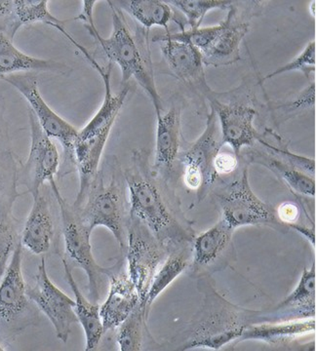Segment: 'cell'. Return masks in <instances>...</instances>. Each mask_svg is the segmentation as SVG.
I'll return each instance as SVG.
<instances>
[{
    "instance_id": "13",
    "label": "cell",
    "mask_w": 316,
    "mask_h": 351,
    "mask_svg": "<svg viewBox=\"0 0 316 351\" xmlns=\"http://www.w3.org/2000/svg\"><path fill=\"white\" fill-rule=\"evenodd\" d=\"M31 126V149L25 162L24 175L25 184L32 197L40 193V188L46 182H55L59 169L60 156L52 138L46 135L39 125L36 115L29 108Z\"/></svg>"
},
{
    "instance_id": "3",
    "label": "cell",
    "mask_w": 316,
    "mask_h": 351,
    "mask_svg": "<svg viewBox=\"0 0 316 351\" xmlns=\"http://www.w3.org/2000/svg\"><path fill=\"white\" fill-rule=\"evenodd\" d=\"M96 1H83L80 19L87 23L86 27L90 34L95 38L108 59L121 69L122 82L126 84L131 78H134L139 83L151 99L158 117L163 112L162 101L156 89L151 69L147 66L144 54L129 31L123 14L112 1H108L112 8V32L110 38H101L93 22V7Z\"/></svg>"
},
{
    "instance_id": "33",
    "label": "cell",
    "mask_w": 316,
    "mask_h": 351,
    "mask_svg": "<svg viewBox=\"0 0 316 351\" xmlns=\"http://www.w3.org/2000/svg\"><path fill=\"white\" fill-rule=\"evenodd\" d=\"M239 167V156L230 152H221L215 156L213 161V168L217 177L225 176L234 172Z\"/></svg>"
},
{
    "instance_id": "34",
    "label": "cell",
    "mask_w": 316,
    "mask_h": 351,
    "mask_svg": "<svg viewBox=\"0 0 316 351\" xmlns=\"http://www.w3.org/2000/svg\"><path fill=\"white\" fill-rule=\"evenodd\" d=\"M276 216L283 225L290 228V226L297 225V221L300 217V210L294 203L285 202L278 207Z\"/></svg>"
},
{
    "instance_id": "24",
    "label": "cell",
    "mask_w": 316,
    "mask_h": 351,
    "mask_svg": "<svg viewBox=\"0 0 316 351\" xmlns=\"http://www.w3.org/2000/svg\"><path fill=\"white\" fill-rule=\"evenodd\" d=\"M43 23L59 29L66 38L73 43L75 39L64 31V21L57 19L49 12L47 0H14V10L10 18L7 19L5 34L11 39L22 25Z\"/></svg>"
},
{
    "instance_id": "17",
    "label": "cell",
    "mask_w": 316,
    "mask_h": 351,
    "mask_svg": "<svg viewBox=\"0 0 316 351\" xmlns=\"http://www.w3.org/2000/svg\"><path fill=\"white\" fill-rule=\"evenodd\" d=\"M110 292L107 300L100 306V316L104 332L112 331L141 302L140 295L127 272H115L110 269Z\"/></svg>"
},
{
    "instance_id": "10",
    "label": "cell",
    "mask_w": 316,
    "mask_h": 351,
    "mask_svg": "<svg viewBox=\"0 0 316 351\" xmlns=\"http://www.w3.org/2000/svg\"><path fill=\"white\" fill-rule=\"evenodd\" d=\"M0 80L12 85L24 96L29 105V110L36 115L39 125L51 138L61 143L64 154L71 159L78 130L70 122L60 117L46 103L38 88V76L34 73H14L1 76Z\"/></svg>"
},
{
    "instance_id": "26",
    "label": "cell",
    "mask_w": 316,
    "mask_h": 351,
    "mask_svg": "<svg viewBox=\"0 0 316 351\" xmlns=\"http://www.w3.org/2000/svg\"><path fill=\"white\" fill-rule=\"evenodd\" d=\"M251 162L266 166L271 172L280 177L293 191L297 195L315 197V181L313 177L292 167L291 165L278 159V157L269 156L264 152H252Z\"/></svg>"
},
{
    "instance_id": "18",
    "label": "cell",
    "mask_w": 316,
    "mask_h": 351,
    "mask_svg": "<svg viewBox=\"0 0 316 351\" xmlns=\"http://www.w3.org/2000/svg\"><path fill=\"white\" fill-rule=\"evenodd\" d=\"M23 245H16L10 262L0 283V319L12 322L25 313L29 306L27 285L22 272Z\"/></svg>"
},
{
    "instance_id": "22",
    "label": "cell",
    "mask_w": 316,
    "mask_h": 351,
    "mask_svg": "<svg viewBox=\"0 0 316 351\" xmlns=\"http://www.w3.org/2000/svg\"><path fill=\"white\" fill-rule=\"evenodd\" d=\"M62 261H63L66 282L71 286V291L75 294L76 317H77L78 323L82 324L85 339H86L85 350H96L97 346L100 343L101 337L105 334L100 316V306L94 302H89L84 297L73 278L71 265H69L64 258Z\"/></svg>"
},
{
    "instance_id": "27",
    "label": "cell",
    "mask_w": 316,
    "mask_h": 351,
    "mask_svg": "<svg viewBox=\"0 0 316 351\" xmlns=\"http://www.w3.org/2000/svg\"><path fill=\"white\" fill-rule=\"evenodd\" d=\"M121 11H125L140 23L145 29L154 25L167 29L168 23L173 20V10L169 4L160 0H123L114 2Z\"/></svg>"
},
{
    "instance_id": "12",
    "label": "cell",
    "mask_w": 316,
    "mask_h": 351,
    "mask_svg": "<svg viewBox=\"0 0 316 351\" xmlns=\"http://www.w3.org/2000/svg\"><path fill=\"white\" fill-rule=\"evenodd\" d=\"M207 97L220 124L223 145H230L239 157L241 149L252 147L259 138L254 127L256 110L242 101H221L218 97L212 96L211 92Z\"/></svg>"
},
{
    "instance_id": "20",
    "label": "cell",
    "mask_w": 316,
    "mask_h": 351,
    "mask_svg": "<svg viewBox=\"0 0 316 351\" xmlns=\"http://www.w3.org/2000/svg\"><path fill=\"white\" fill-rule=\"evenodd\" d=\"M54 237V223L50 204L45 196H34V204L25 221L21 244L34 255H42L49 250Z\"/></svg>"
},
{
    "instance_id": "6",
    "label": "cell",
    "mask_w": 316,
    "mask_h": 351,
    "mask_svg": "<svg viewBox=\"0 0 316 351\" xmlns=\"http://www.w3.org/2000/svg\"><path fill=\"white\" fill-rule=\"evenodd\" d=\"M215 200L220 207L221 219L232 230L246 226H267L279 232L289 228L279 221L274 208L253 193L247 168L241 171L239 178L216 193Z\"/></svg>"
},
{
    "instance_id": "2",
    "label": "cell",
    "mask_w": 316,
    "mask_h": 351,
    "mask_svg": "<svg viewBox=\"0 0 316 351\" xmlns=\"http://www.w3.org/2000/svg\"><path fill=\"white\" fill-rule=\"evenodd\" d=\"M90 64L98 71L103 78L105 96L96 114L82 130H78L77 137L73 145L71 160L75 162L77 168L80 182V191L73 205L75 209L82 206L90 184L98 173L101 154L110 137V131L130 90L129 86H125L119 93H112L110 85L112 64L108 66L110 68H108L107 71H105L94 59L90 61Z\"/></svg>"
},
{
    "instance_id": "5",
    "label": "cell",
    "mask_w": 316,
    "mask_h": 351,
    "mask_svg": "<svg viewBox=\"0 0 316 351\" xmlns=\"http://www.w3.org/2000/svg\"><path fill=\"white\" fill-rule=\"evenodd\" d=\"M234 7L230 9L227 20L218 25L186 29L178 34H167L163 38L182 41L195 46L202 54L206 66H230L241 61V44L250 29L247 22L234 21Z\"/></svg>"
},
{
    "instance_id": "35",
    "label": "cell",
    "mask_w": 316,
    "mask_h": 351,
    "mask_svg": "<svg viewBox=\"0 0 316 351\" xmlns=\"http://www.w3.org/2000/svg\"><path fill=\"white\" fill-rule=\"evenodd\" d=\"M14 0H0V19H8L12 15Z\"/></svg>"
},
{
    "instance_id": "19",
    "label": "cell",
    "mask_w": 316,
    "mask_h": 351,
    "mask_svg": "<svg viewBox=\"0 0 316 351\" xmlns=\"http://www.w3.org/2000/svg\"><path fill=\"white\" fill-rule=\"evenodd\" d=\"M156 163L158 172L168 174L174 167L181 145V107L174 105L156 117Z\"/></svg>"
},
{
    "instance_id": "21",
    "label": "cell",
    "mask_w": 316,
    "mask_h": 351,
    "mask_svg": "<svg viewBox=\"0 0 316 351\" xmlns=\"http://www.w3.org/2000/svg\"><path fill=\"white\" fill-rule=\"evenodd\" d=\"M68 69L69 66L54 60L38 59L25 54L14 45L12 39L0 29V77L32 71L66 73Z\"/></svg>"
},
{
    "instance_id": "16",
    "label": "cell",
    "mask_w": 316,
    "mask_h": 351,
    "mask_svg": "<svg viewBox=\"0 0 316 351\" xmlns=\"http://www.w3.org/2000/svg\"><path fill=\"white\" fill-rule=\"evenodd\" d=\"M152 41L160 43L163 58L178 80L202 90L206 95L211 92L205 80L202 54L195 46L163 36L154 38Z\"/></svg>"
},
{
    "instance_id": "31",
    "label": "cell",
    "mask_w": 316,
    "mask_h": 351,
    "mask_svg": "<svg viewBox=\"0 0 316 351\" xmlns=\"http://www.w3.org/2000/svg\"><path fill=\"white\" fill-rule=\"evenodd\" d=\"M315 41H311L299 56L295 58L290 63L280 66L269 75L265 76L263 80H269L274 76L294 71H302L306 77H308L311 73L315 71Z\"/></svg>"
},
{
    "instance_id": "11",
    "label": "cell",
    "mask_w": 316,
    "mask_h": 351,
    "mask_svg": "<svg viewBox=\"0 0 316 351\" xmlns=\"http://www.w3.org/2000/svg\"><path fill=\"white\" fill-rule=\"evenodd\" d=\"M27 294L50 320L57 338L66 343L70 338L71 326L78 323L75 313V302L51 281L45 257L41 258L36 282L32 287L27 288Z\"/></svg>"
},
{
    "instance_id": "8",
    "label": "cell",
    "mask_w": 316,
    "mask_h": 351,
    "mask_svg": "<svg viewBox=\"0 0 316 351\" xmlns=\"http://www.w3.org/2000/svg\"><path fill=\"white\" fill-rule=\"evenodd\" d=\"M127 263L131 280L140 295L141 302L146 300L152 278L169 254L146 226L130 217L127 230Z\"/></svg>"
},
{
    "instance_id": "15",
    "label": "cell",
    "mask_w": 316,
    "mask_h": 351,
    "mask_svg": "<svg viewBox=\"0 0 316 351\" xmlns=\"http://www.w3.org/2000/svg\"><path fill=\"white\" fill-rule=\"evenodd\" d=\"M243 317L228 302H223L220 311H214L197 325L183 350H221L230 341L241 339L248 326Z\"/></svg>"
},
{
    "instance_id": "30",
    "label": "cell",
    "mask_w": 316,
    "mask_h": 351,
    "mask_svg": "<svg viewBox=\"0 0 316 351\" xmlns=\"http://www.w3.org/2000/svg\"><path fill=\"white\" fill-rule=\"evenodd\" d=\"M166 2L184 14L190 27L189 29H198L209 11L214 9L227 10L234 3L230 0H170Z\"/></svg>"
},
{
    "instance_id": "7",
    "label": "cell",
    "mask_w": 316,
    "mask_h": 351,
    "mask_svg": "<svg viewBox=\"0 0 316 351\" xmlns=\"http://www.w3.org/2000/svg\"><path fill=\"white\" fill-rule=\"evenodd\" d=\"M50 184L61 211L64 250L69 258L66 261L84 270L88 277L90 299L96 304L100 298L101 276H108L110 269H104L96 263L92 253V232L83 225L75 208L66 204L57 188L56 182H53Z\"/></svg>"
},
{
    "instance_id": "25",
    "label": "cell",
    "mask_w": 316,
    "mask_h": 351,
    "mask_svg": "<svg viewBox=\"0 0 316 351\" xmlns=\"http://www.w3.org/2000/svg\"><path fill=\"white\" fill-rule=\"evenodd\" d=\"M191 243L175 247L170 250L165 262L152 278L149 292H147L144 304L147 311L163 291L170 285L180 274H183L191 262Z\"/></svg>"
},
{
    "instance_id": "4",
    "label": "cell",
    "mask_w": 316,
    "mask_h": 351,
    "mask_svg": "<svg viewBox=\"0 0 316 351\" xmlns=\"http://www.w3.org/2000/svg\"><path fill=\"white\" fill-rule=\"evenodd\" d=\"M76 211L90 232H93L97 226H105L114 234L121 249H126L130 213L125 178L117 162L110 163L108 169L98 171L82 206Z\"/></svg>"
},
{
    "instance_id": "9",
    "label": "cell",
    "mask_w": 316,
    "mask_h": 351,
    "mask_svg": "<svg viewBox=\"0 0 316 351\" xmlns=\"http://www.w3.org/2000/svg\"><path fill=\"white\" fill-rule=\"evenodd\" d=\"M223 145L218 119L211 108L206 129L202 137L178 157L183 164L184 184L191 191H196L199 199L206 196L218 178L214 171L213 161Z\"/></svg>"
},
{
    "instance_id": "29",
    "label": "cell",
    "mask_w": 316,
    "mask_h": 351,
    "mask_svg": "<svg viewBox=\"0 0 316 351\" xmlns=\"http://www.w3.org/2000/svg\"><path fill=\"white\" fill-rule=\"evenodd\" d=\"M146 306L140 302L119 326L117 343L121 351H139L142 350L144 328L147 317Z\"/></svg>"
},
{
    "instance_id": "1",
    "label": "cell",
    "mask_w": 316,
    "mask_h": 351,
    "mask_svg": "<svg viewBox=\"0 0 316 351\" xmlns=\"http://www.w3.org/2000/svg\"><path fill=\"white\" fill-rule=\"evenodd\" d=\"M129 213L147 226L158 241L172 250L195 239L188 221L178 213L156 181L146 152H134L132 165L124 173Z\"/></svg>"
},
{
    "instance_id": "28",
    "label": "cell",
    "mask_w": 316,
    "mask_h": 351,
    "mask_svg": "<svg viewBox=\"0 0 316 351\" xmlns=\"http://www.w3.org/2000/svg\"><path fill=\"white\" fill-rule=\"evenodd\" d=\"M278 311L294 314L301 318L315 315V263L311 269H304L296 289L279 304Z\"/></svg>"
},
{
    "instance_id": "32",
    "label": "cell",
    "mask_w": 316,
    "mask_h": 351,
    "mask_svg": "<svg viewBox=\"0 0 316 351\" xmlns=\"http://www.w3.org/2000/svg\"><path fill=\"white\" fill-rule=\"evenodd\" d=\"M16 245L17 243L13 228L3 219L0 218V278L5 272L9 258L12 256Z\"/></svg>"
},
{
    "instance_id": "23",
    "label": "cell",
    "mask_w": 316,
    "mask_h": 351,
    "mask_svg": "<svg viewBox=\"0 0 316 351\" xmlns=\"http://www.w3.org/2000/svg\"><path fill=\"white\" fill-rule=\"evenodd\" d=\"M315 317L299 318L286 322L248 325L239 339H257L271 345H278L299 338L308 332H315Z\"/></svg>"
},
{
    "instance_id": "14",
    "label": "cell",
    "mask_w": 316,
    "mask_h": 351,
    "mask_svg": "<svg viewBox=\"0 0 316 351\" xmlns=\"http://www.w3.org/2000/svg\"><path fill=\"white\" fill-rule=\"evenodd\" d=\"M232 230L223 221L200 233L193 239L191 245V267L196 274L205 276L227 267L234 254Z\"/></svg>"
},
{
    "instance_id": "36",
    "label": "cell",
    "mask_w": 316,
    "mask_h": 351,
    "mask_svg": "<svg viewBox=\"0 0 316 351\" xmlns=\"http://www.w3.org/2000/svg\"><path fill=\"white\" fill-rule=\"evenodd\" d=\"M5 350V348H3V346L1 345V343H0V351Z\"/></svg>"
}]
</instances>
